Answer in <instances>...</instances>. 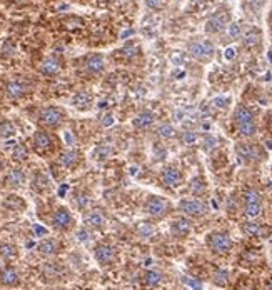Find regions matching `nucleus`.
I'll return each mask as SVG.
<instances>
[{"label":"nucleus","instance_id":"obj_1","mask_svg":"<svg viewBox=\"0 0 272 290\" xmlns=\"http://www.w3.org/2000/svg\"><path fill=\"white\" fill-rule=\"evenodd\" d=\"M65 120H67L65 108L59 105H45L37 113V123L44 130H57V128L64 125Z\"/></svg>","mask_w":272,"mask_h":290},{"label":"nucleus","instance_id":"obj_2","mask_svg":"<svg viewBox=\"0 0 272 290\" xmlns=\"http://www.w3.org/2000/svg\"><path fill=\"white\" fill-rule=\"evenodd\" d=\"M234 123L237 132L242 137L249 138L257 133V123H255V115L249 107L239 105L234 112Z\"/></svg>","mask_w":272,"mask_h":290},{"label":"nucleus","instance_id":"obj_3","mask_svg":"<svg viewBox=\"0 0 272 290\" xmlns=\"http://www.w3.org/2000/svg\"><path fill=\"white\" fill-rule=\"evenodd\" d=\"M144 214L150 217L154 220H162L164 217H167L170 214L172 210V204L164 197H159V195H149L147 199L144 202V207H142Z\"/></svg>","mask_w":272,"mask_h":290},{"label":"nucleus","instance_id":"obj_4","mask_svg":"<svg viewBox=\"0 0 272 290\" xmlns=\"http://www.w3.org/2000/svg\"><path fill=\"white\" fill-rule=\"evenodd\" d=\"M206 243L209 247V250L216 255H226L232 250L234 247V242L231 239V235L227 232H222V230H216V232H211L207 234L206 237Z\"/></svg>","mask_w":272,"mask_h":290},{"label":"nucleus","instance_id":"obj_5","mask_svg":"<svg viewBox=\"0 0 272 290\" xmlns=\"http://www.w3.org/2000/svg\"><path fill=\"white\" fill-rule=\"evenodd\" d=\"M55 149V140L54 135L49 130H44V128H39V130L34 132L32 135V150L40 157H45L54 152Z\"/></svg>","mask_w":272,"mask_h":290},{"label":"nucleus","instance_id":"obj_6","mask_svg":"<svg viewBox=\"0 0 272 290\" xmlns=\"http://www.w3.org/2000/svg\"><path fill=\"white\" fill-rule=\"evenodd\" d=\"M50 225L52 229L57 232H69L74 229L75 225L74 214H72L70 209H67V207H57L50 217Z\"/></svg>","mask_w":272,"mask_h":290},{"label":"nucleus","instance_id":"obj_7","mask_svg":"<svg viewBox=\"0 0 272 290\" xmlns=\"http://www.w3.org/2000/svg\"><path fill=\"white\" fill-rule=\"evenodd\" d=\"M177 209L186 217H191V219H201V217H206L209 214L207 204H204L199 199H182L179 205H177Z\"/></svg>","mask_w":272,"mask_h":290},{"label":"nucleus","instance_id":"obj_8","mask_svg":"<svg viewBox=\"0 0 272 290\" xmlns=\"http://www.w3.org/2000/svg\"><path fill=\"white\" fill-rule=\"evenodd\" d=\"M187 52H189L191 57H194L196 60L201 62H207L214 57V45L209 42V40H196V42H191L189 47H187Z\"/></svg>","mask_w":272,"mask_h":290},{"label":"nucleus","instance_id":"obj_9","mask_svg":"<svg viewBox=\"0 0 272 290\" xmlns=\"http://www.w3.org/2000/svg\"><path fill=\"white\" fill-rule=\"evenodd\" d=\"M94 257L101 267H111L117 260V248L111 243H101L94 248Z\"/></svg>","mask_w":272,"mask_h":290},{"label":"nucleus","instance_id":"obj_10","mask_svg":"<svg viewBox=\"0 0 272 290\" xmlns=\"http://www.w3.org/2000/svg\"><path fill=\"white\" fill-rule=\"evenodd\" d=\"M22 283V278H20L19 270L10 263H5V265L0 267V287L5 288H15Z\"/></svg>","mask_w":272,"mask_h":290},{"label":"nucleus","instance_id":"obj_11","mask_svg":"<svg viewBox=\"0 0 272 290\" xmlns=\"http://www.w3.org/2000/svg\"><path fill=\"white\" fill-rule=\"evenodd\" d=\"M4 92H5V95L10 98V100H20V98H24L25 95L29 94L30 89L24 80L14 79V80H9L7 84H5Z\"/></svg>","mask_w":272,"mask_h":290},{"label":"nucleus","instance_id":"obj_12","mask_svg":"<svg viewBox=\"0 0 272 290\" xmlns=\"http://www.w3.org/2000/svg\"><path fill=\"white\" fill-rule=\"evenodd\" d=\"M107 225V215L102 209H92L85 214V229L102 230Z\"/></svg>","mask_w":272,"mask_h":290},{"label":"nucleus","instance_id":"obj_13","mask_svg":"<svg viewBox=\"0 0 272 290\" xmlns=\"http://www.w3.org/2000/svg\"><path fill=\"white\" fill-rule=\"evenodd\" d=\"M25 184H27V174H25V170L20 167L12 169L4 179V187L10 189V190L22 189Z\"/></svg>","mask_w":272,"mask_h":290},{"label":"nucleus","instance_id":"obj_14","mask_svg":"<svg viewBox=\"0 0 272 290\" xmlns=\"http://www.w3.org/2000/svg\"><path fill=\"white\" fill-rule=\"evenodd\" d=\"M57 162H59L60 167H64L67 170H74L78 167V164L82 162V154L74 149L62 150L59 154V157H57Z\"/></svg>","mask_w":272,"mask_h":290},{"label":"nucleus","instance_id":"obj_15","mask_svg":"<svg viewBox=\"0 0 272 290\" xmlns=\"http://www.w3.org/2000/svg\"><path fill=\"white\" fill-rule=\"evenodd\" d=\"M182 180H184V177H182L180 170L175 169V167H165L162 169L160 172V182L164 187H169V189H177L180 187Z\"/></svg>","mask_w":272,"mask_h":290},{"label":"nucleus","instance_id":"obj_16","mask_svg":"<svg viewBox=\"0 0 272 290\" xmlns=\"http://www.w3.org/2000/svg\"><path fill=\"white\" fill-rule=\"evenodd\" d=\"M235 152H237L239 160L244 164L254 162V160L260 159V152H259L257 145H254V143H237L235 145Z\"/></svg>","mask_w":272,"mask_h":290},{"label":"nucleus","instance_id":"obj_17","mask_svg":"<svg viewBox=\"0 0 272 290\" xmlns=\"http://www.w3.org/2000/svg\"><path fill=\"white\" fill-rule=\"evenodd\" d=\"M227 24H229V12H226V10H219L214 17L207 20L206 32L207 34H219L227 27Z\"/></svg>","mask_w":272,"mask_h":290},{"label":"nucleus","instance_id":"obj_18","mask_svg":"<svg viewBox=\"0 0 272 290\" xmlns=\"http://www.w3.org/2000/svg\"><path fill=\"white\" fill-rule=\"evenodd\" d=\"M30 187H32L34 192H37V194H47L54 189L52 187L50 177L45 172H42V170H35L34 172V177L30 180Z\"/></svg>","mask_w":272,"mask_h":290},{"label":"nucleus","instance_id":"obj_19","mask_svg":"<svg viewBox=\"0 0 272 290\" xmlns=\"http://www.w3.org/2000/svg\"><path fill=\"white\" fill-rule=\"evenodd\" d=\"M60 242L57 239H52V237H47V239H42L37 245V252L40 253L42 257L45 258H50V257H55L59 255L60 252Z\"/></svg>","mask_w":272,"mask_h":290},{"label":"nucleus","instance_id":"obj_20","mask_svg":"<svg viewBox=\"0 0 272 290\" xmlns=\"http://www.w3.org/2000/svg\"><path fill=\"white\" fill-rule=\"evenodd\" d=\"M242 229L244 235L247 237H255V239H262V237H267L270 235V229L267 225H262V224H257V222H244L240 225Z\"/></svg>","mask_w":272,"mask_h":290},{"label":"nucleus","instance_id":"obj_21","mask_svg":"<svg viewBox=\"0 0 272 290\" xmlns=\"http://www.w3.org/2000/svg\"><path fill=\"white\" fill-rule=\"evenodd\" d=\"M192 232V224L191 220L184 219V217H179V219H174L170 222V234L175 237V239H184Z\"/></svg>","mask_w":272,"mask_h":290},{"label":"nucleus","instance_id":"obj_22","mask_svg":"<svg viewBox=\"0 0 272 290\" xmlns=\"http://www.w3.org/2000/svg\"><path fill=\"white\" fill-rule=\"evenodd\" d=\"M83 67H85V70L88 74L99 75L106 70V59H104V55H101V54H92L87 57L85 62H83Z\"/></svg>","mask_w":272,"mask_h":290},{"label":"nucleus","instance_id":"obj_23","mask_svg":"<svg viewBox=\"0 0 272 290\" xmlns=\"http://www.w3.org/2000/svg\"><path fill=\"white\" fill-rule=\"evenodd\" d=\"M155 122V113L150 110H140L137 115L132 118V127L137 130H147L154 125Z\"/></svg>","mask_w":272,"mask_h":290},{"label":"nucleus","instance_id":"obj_24","mask_svg":"<svg viewBox=\"0 0 272 290\" xmlns=\"http://www.w3.org/2000/svg\"><path fill=\"white\" fill-rule=\"evenodd\" d=\"M62 70V64H60V60L57 59V57H47V59L42 62L40 64V72L44 75H47V77H54V75H57L59 72Z\"/></svg>","mask_w":272,"mask_h":290},{"label":"nucleus","instance_id":"obj_25","mask_svg":"<svg viewBox=\"0 0 272 290\" xmlns=\"http://www.w3.org/2000/svg\"><path fill=\"white\" fill-rule=\"evenodd\" d=\"M19 257V247L14 243H0V262L2 263H12Z\"/></svg>","mask_w":272,"mask_h":290},{"label":"nucleus","instance_id":"obj_26","mask_svg":"<svg viewBox=\"0 0 272 290\" xmlns=\"http://www.w3.org/2000/svg\"><path fill=\"white\" fill-rule=\"evenodd\" d=\"M65 268L62 267V263H45L42 268V277H45L47 280H57L64 275Z\"/></svg>","mask_w":272,"mask_h":290},{"label":"nucleus","instance_id":"obj_27","mask_svg":"<svg viewBox=\"0 0 272 290\" xmlns=\"http://www.w3.org/2000/svg\"><path fill=\"white\" fill-rule=\"evenodd\" d=\"M94 103V97L88 94V92H78L75 94V97L72 98V105L78 110H88Z\"/></svg>","mask_w":272,"mask_h":290},{"label":"nucleus","instance_id":"obj_28","mask_svg":"<svg viewBox=\"0 0 272 290\" xmlns=\"http://www.w3.org/2000/svg\"><path fill=\"white\" fill-rule=\"evenodd\" d=\"M2 205L12 212H20L25 209V200L19 195H9L7 199L2 202Z\"/></svg>","mask_w":272,"mask_h":290},{"label":"nucleus","instance_id":"obj_29","mask_svg":"<svg viewBox=\"0 0 272 290\" xmlns=\"http://www.w3.org/2000/svg\"><path fill=\"white\" fill-rule=\"evenodd\" d=\"M189 192L194 195V197H201L207 192V184H206V180H204L202 177H196V179H192L191 180V184H189Z\"/></svg>","mask_w":272,"mask_h":290},{"label":"nucleus","instance_id":"obj_30","mask_svg":"<svg viewBox=\"0 0 272 290\" xmlns=\"http://www.w3.org/2000/svg\"><path fill=\"white\" fill-rule=\"evenodd\" d=\"M29 147L25 143H17L12 150V160L17 164H22L29 159Z\"/></svg>","mask_w":272,"mask_h":290},{"label":"nucleus","instance_id":"obj_31","mask_svg":"<svg viewBox=\"0 0 272 290\" xmlns=\"http://www.w3.org/2000/svg\"><path fill=\"white\" fill-rule=\"evenodd\" d=\"M17 133L14 122H10L9 118H0V135L2 137H14Z\"/></svg>","mask_w":272,"mask_h":290},{"label":"nucleus","instance_id":"obj_32","mask_svg":"<svg viewBox=\"0 0 272 290\" xmlns=\"http://www.w3.org/2000/svg\"><path fill=\"white\" fill-rule=\"evenodd\" d=\"M160 282H162V275L159 272H155V270H147L144 273V283L145 285H149V287H157V285H160Z\"/></svg>","mask_w":272,"mask_h":290},{"label":"nucleus","instance_id":"obj_33","mask_svg":"<svg viewBox=\"0 0 272 290\" xmlns=\"http://www.w3.org/2000/svg\"><path fill=\"white\" fill-rule=\"evenodd\" d=\"M212 282L219 287H226L227 282H229V272L226 270V268H217L212 275Z\"/></svg>","mask_w":272,"mask_h":290},{"label":"nucleus","instance_id":"obj_34","mask_svg":"<svg viewBox=\"0 0 272 290\" xmlns=\"http://www.w3.org/2000/svg\"><path fill=\"white\" fill-rule=\"evenodd\" d=\"M244 204H262V197L255 189H247L242 195Z\"/></svg>","mask_w":272,"mask_h":290},{"label":"nucleus","instance_id":"obj_35","mask_svg":"<svg viewBox=\"0 0 272 290\" xmlns=\"http://www.w3.org/2000/svg\"><path fill=\"white\" fill-rule=\"evenodd\" d=\"M244 210L249 219H257L262 214V204H244Z\"/></svg>","mask_w":272,"mask_h":290},{"label":"nucleus","instance_id":"obj_36","mask_svg":"<svg viewBox=\"0 0 272 290\" xmlns=\"http://www.w3.org/2000/svg\"><path fill=\"white\" fill-rule=\"evenodd\" d=\"M157 135L162 138H174L175 128L174 125H170V123H162V125H159V128H157Z\"/></svg>","mask_w":272,"mask_h":290},{"label":"nucleus","instance_id":"obj_37","mask_svg":"<svg viewBox=\"0 0 272 290\" xmlns=\"http://www.w3.org/2000/svg\"><path fill=\"white\" fill-rule=\"evenodd\" d=\"M259 39H260V32L257 29H252L244 35V44L247 45V47H254V45L259 44Z\"/></svg>","mask_w":272,"mask_h":290},{"label":"nucleus","instance_id":"obj_38","mask_svg":"<svg viewBox=\"0 0 272 290\" xmlns=\"http://www.w3.org/2000/svg\"><path fill=\"white\" fill-rule=\"evenodd\" d=\"M75 204L80 210H87L88 205H90V199H88L87 194H80V195H75Z\"/></svg>","mask_w":272,"mask_h":290},{"label":"nucleus","instance_id":"obj_39","mask_svg":"<svg viewBox=\"0 0 272 290\" xmlns=\"http://www.w3.org/2000/svg\"><path fill=\"white\" fill-rule=\"evenodd\" d=\"M144 2L152 10H160V9H164V5H165L164 0H144Z\"/></svg>","mask_w":272,"mask_h":290},{"label":"nucleus","instance_id":"obj_40","mask_svg":"<svg viewBox=\"0 0 272 290\" xmlns=\"http://www.w3.org/2000/svg\"><path fill=\"white\" fill-rule=\"evenodd\" d=\"M182 140L187 145H192L197 142V133L196 132H184V135H182Z\"/></svg>","mask_w":272,"mask_h":290},{"label":"nucleus","instance_id":"obj_41","mask_svg":"<svg viewBox=\"0 0 272 290\" xmlns=\"http://www.w3.org/2000/svg\"><path fill=\"white\" fill-rule=\"evenodd\" d=\"M229 34H231L232 39L240 37V27L237 24H231V25H229Z\"/></svg>","mask_w":272,"mask_h":290},{"label":"nucleus","instance_id":"obj_42","mask_svg":"<svg viewBox=\"0 0 272 290\" xmlns=\"http://www.w3.org/2000/svg\"><path fill=\"white\" fill-rule=\"evenodd\" d=\"M214 105H216V107H221V108H224V107H226V103H229V98H226V97H219V98H214Z\"/></svg>","mask_w":272,"mask_h":290},{"label":"nucleus","instance_id":"obj_43","mask_svg":"<svg viewBox=\"0 0 272 290\" xmlns=\"http://www.w3.org/2000/svg\"><path fill=\"white\" fill-rule=\"evenodd\" d=\"M184 282H186V283H189V285H191V287H194L196 290H201V288H202V283H201V282H194V280H191L189 277H186V278H184Z\"/></svg>","mask_w":272,"mask_h":290},{"label":"nucleus","instance_id":"obj_44","mask_svg":"<svg viewBox=\"0 0 272 290\" xmlns=\"http://www.w3.org/2000/svg\"><path fill=\"white\" fill-rule=\"evenodd\" d=\"M234 55H235V50H234L232 47L226 49V59H227V60H232V59H234Z\"/></svg>","mask_w":272,"mask_h":290},{"label":"nucleus","instance_id":"obj_45","mask_svg":"<svg viewBox=\"0 0 272 290\" xmlns=\"http://www.w3.org/2000/svg\"><path fill=\"white\" fill-rule=\"evenodd\" d=\"M265 290H272V277L267 280V283H265Z\"/></svg>","mask_w":272,"mask_h":290},{"label":"nucleus","instance_id":"obj_46","mask_svg":"<svg viewBox=\"0 0 272 290\" xmlns=\"http://www.w3.org/2000/svg\"><path fill=\"white\" fill-rule=\"evenodd\" d=\"M49 290H59V288H49Z\"/></svg>","mask_w":272,"mask_h":290},{"label":"nucleus","instance_id":"obj_47","mask_svg":"<svg viewBox=\"0 0 272 290\" xmlns=\"http://www.w3.org/2000/svg\"><path fill=\"white\" fill-rule=\"evenodd\" d=\"M270 94H272V90H270Z\"/></svg>","mask_w":272,"mask_h":290},{"label":"nucleus","instance_id":"obj_48","mask_svg":"<svg viewBox=\"0 0 272 290\" xmlns=\"http://www.w3.org/2000/svg\"><path fill=\"white\" fill-rule=\"evenodd\" d=\"M154 290H155V288H154Z\"/></svg>","mask_w":272,"mask_h":290}]
</instances>
